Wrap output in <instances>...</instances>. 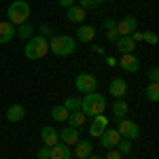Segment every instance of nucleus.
<instances>
[{"mask_svg": "<svg viewBox=\"0 0 159 159\" xmlns=\"http://www.w3.org/2000/svg\"><path fill=\"white\" fill-rule=\"evenodd\" d=\"M106 110V98L98 93V91H91L85 93V98H81V112L85 115L87 119H93Z\"/></svg>", "mask_w": 159, "mask_h": 159, "instance_id": "obj_1", "label": "nucleus"}, {"mask_svg": "<svg viewBox=\"0 0 159 159\" xmlns=\"http://www.w3.org/2000/svg\"><path fill=\"white\" fill-rule=\"evenodd\" d=\"M49 51L57 57H68L76 51V40L74 36L61 34V36H51L49 38Z\"/></svg>", "mask_w": 159, "mask_h": 159, "instance_id": "obj_2", "label": "nucleus"}, {"mask_svg": "<svg viewBox=\"0 0 159 159\" xmlns=\"http://www.w3.org/2000/svg\"><path fill=\"white\" fill-rule=\"evenodd\" d=\"M47 53H49V40H47L45 36L28 38L25 49H24V55L28 57V60H43Z\"/></svg>", "mask_w": 159, "mask_h": 159, "instance_id": "obj_3", "label": "nucleus"}, {"mask_svg": "<svg viewBox=\"0 0 159 159\" xmlns=\"http://www.w3.org/2000/svg\"><path fill=\"white\" fill-rule=\"evenodd\" d=\"M30 4L25 2V0H15L9 4V9H7V17H9V24L11 25H21L25 24L28 19H30Z\"/></svg>", "mask_w": 159, "mask_h": 159, "instance_id": "obj_4", "label": "nucleus"}, {"mask_svg": "<svg viewBox=\"0 0 159 159\" xmlns=\"http://www.w3.org/2000/svg\"><path fill=\"white\" fill-rule=\"evenodd\" d=\"M98 85H100V81L89 72H81V74H76V79H74V87L81 93H91V91L98 89Z\"/></svg>", "mask_w": 159, "mask_h": 159, "instance_id": "obj_5", "label": "nucleus"}, {"mask_svg": "<svg viewBox=\"0 0 159 159\" xmlns=\"http://www.w3.org/2000/svg\"><path fill=\"white\" fill-rule=\"evenodd\" d=\"M117 132L121 134V138L125 140H136L138 136H140V127H138V123L132 121V119H121L119 121V127H117Z\"/></svg>", "mask_w": 159, "mask_h": 159, "instance_id": "obj_6", "label": "nucleus"}, {"mask_svg": "<svg viewBox=\"0 0 159 159\" xmlns=\"http://www.w3.org/2000/svg\"><path fill=\"white\" fill-rule=\"evenodd\" d=\"M119 140H121V134L117 132V127H112V129L106 127V129L102 132V136H100V144H102L104 148H108V151L117 147V144H119Z\"/></svg>", "mask_w": 159, "mask_h": 159, "instance_id": "obj_7", "label": "nucleus"}, {"mask_svg": "<svg viewBox=\"0 0 159 159\" xmlns=\"http://www.w3.org/2000/svg\"><path fill=\"white\" fill-rule=\"evenodd\" d=\"M108 91H110V96H112V98L123 100L125 96H127V83H125V79L115 76V79L110 81V85H108Z\"/></svg>", "mask_w": 159, "mask_h": 159, "instance_id": "obj_8", "label": "nucleus"}, {"mask_svg": "<svg viewBox=\"0 0 159 159\" xmlns=\"http://www.w3.org/2000/svg\"><path fill=\"white\" fill-rule=\"evenodd\" d=\"M72 147H74L72 155L76 159H87L91 153H93V144H91V140H83V138H79Z\"/></svg>", "mask_w": 159, "mask_h": 159, "instance_id": "obj_9", "label": "nucleus"}, {"mask_svg": "<svg viewBox=\"0 0 159 159\" xmlns=\"http://www.w3.org/2000/svg\"><path fill=\"white\" fill-rule=\"evenodd\" d=\"M117 66H121L125 72H138L140 70V60L136 57L134 53H123L121 60L117 61Z\"/></svg>", "mask_w": 159, "mask_h": 159, "instance_id": "obj_10", "label": "nucleus"}, {"mask_svg": "<svg viewBox=\"0 0 159 159\" xmlns=\"http://www.w3.org/2000/svg\"><path fill=\"white\" fill-rule=\"evenodd\" d=\"M134 30H138V21H136V17H123L117 21V32H119V36H129Z\"/></svg>", "mask_w": 159, "mask_h": 159, "instance_id": "obj_11", "label": "nucleus"}, {"mask_svg": "<svg viewBox=\"0 0 159 159\" xmlns=\"http://www.w3.org/2000/svg\"><path fill=\"white\" fill-rule=\"evenodd\" d=\"M106 127H108V117L106 115H98V117H93V121L89 125V136L91 138H100Z\"/></svg>", "mask_w": 159, "mask_h": 159, "instance_id": "obj_12", "label": "nucleus"}, {"mask_svg": "<svg viewBox=\"0 0 159 159\" xmlns=\"http://www.w3.org/2000/svg\"><path fill=\"white\" fill-rule=\"evenodd\" d=\"M40 140H43V144L45 147H53V144H57L60 142V129H55V127H43L40 129Z\"/></svg>", "mask_w": 159, "mask_h": 159, "instance_id": "obj_13", "label": "nucleus"}, {"mask_svg": "<svg viewBox=\"0 0 159 159\" xmlns=\"http://www.w3.org/2000/svg\"><path fill=\"white\" fill-rule=\"evenodd\" d=\"M70 157H72V148L68 147V144L57 142V144H53V147H51L49 159H70Z\"/></svg>", "mask_w": 159, "mask_h": 159, "instance_id": "obj_14", "label": "nucleus"}, {"mask_svg": "<svg viewBox=\"0 0 159 159\" xmlns=\"http://www.w3.org/2000/svg\"><path fill=\"white\" fill-rule=\"evenodd\" d=\"M93 38H96V28L93 25H79L74 40H79V43H91Z\"/></svg>", "mask_w": 159, "mask_h": 159, "instance_id": "obj_15", "label": "nucleus"}, {"mask_svg": "<svg viewBox=\"0 0 159 159\" xmlns=\"http://www.w3.org/2000/svg\"><path fill=\"white\" fill-rule=\"evenodd\" d=\"M24 117H25V108L21 104H13L7 108V121L9 123H19L24 121Z\"/></svg>", "mask_w": 159, "mask_h": 159, "instance_id": "obj_16", "label": "nucleus"}, {"mask_svg": "<svg viewBox=\"0 0 159 159\" xmlns=\"http://www.w3.org/2000/svg\"><path fill=\"white\" fill-rule=\"evenodd\" d=\"M79 140V129L76 127H64L60 132V142H64V144H68V147H72L74 142Z\"/></svg>", "mask_w": 159, "mask_h": 159, "instance_id": "obj_17", "label": "nucleus"}, {"mask_svg": "<svg viewBox=\"0 0 159 159\" xmlns=\"http://www.w3.org/2000/svg\"><path fill=\"white\" fill-rule=\"evenodd\" d=\"M127 112H129V106H127L125 100H115V102H112V119H115V121L125 119Z\"/></svg>", "mask_w": 159, "mask_h": 159, "instance_id": "obj_18", "label": "nucleus"}, {"mask_svg": "<svg viewBox=\"0 0 159 159\" xmlns=\"http://www.w3.org/2000/svg\"><path fill=\"white\" fill-rule=\"evenodd\" d=\"M66 17H68V21H72V24H83V19H85V9H81L79 4H72V7H68L66 9Z\"/></svg>", "mask_w": 159, "mask_h": 159, "instance_id": "obj_19", "label": "nucleus"}, {"mask_svg": "<svg viewBox=\"0 0 159 159\" xmlns=\"http://www.w3.org/2000/svg\"><path fill=\"white\" fill-rule=\"evenodd\" d=\"M15 36V25H11L9 21H0V45L11 43Z\"/></svg>", "mask_w": 159, "mask_h": 159, "instance_id": "obj_20", "label": "nucleus"}, {"mask_svg": "<svg viewBox=\"0 0 159 159\" xmlns=\"http://www.w3.org/2000/svg\"><path fill=\"white\" fill-rule=\"evenodd\" d=\"M115 45H117V49L121 53H134V49H136V43L132 36H119Z\"/></svg>", "mask_w": 159, "mask_h": 159, "instance_id": "obj_21", "label": "nucleus"}, {"mask_svg": "<svg viewBox=\"0 0 159 159\" xmlns=\"http://www.w3.org/2000/svg\"><path fill=\"white\" fill-rule=\"evenodd\" d=\"M85 121H87V117L81 112V110H72L70 115H68V125L70 127H76V129H81L83 125H85Z\"/></svg>", "mask_w": 159, "mask_h": 159, "instance_id": "obj_22", "label": "nucleus"}, {"mask_svg": "<svg viewBox=\"0 0 159 159\" xmlns=\"http://www.w3.org/2000/svg\"><path fill=\"white\" fill-rule=\"evenodd\" d=\"M34 25L30 24V21H25V24H21V25H17L15 28V36H19L21 40H28V38H32V34H34Z\"/></svg>", "mask_w": 159, "mask_h": 159, "instance_id": "obj_23", "label": "nucleus"}, {"mask_svg": "<svg viewBox=\"0 0 159 159\" xmlns=\"http://www.w3.org/2000/svg\"><path fill=\"white\" fill-rule=\"evenodd\" d=\"M68 115H70V110L66 108L64 104H57V106L51 108V119L53 121H68Z\"/></svg>", "mask_w": 159, "mask_h": 159, "instance_id": "obj_24", "label": "nucleus"}, {"mask_svg": "<svg viewBox=\"0 0 159 159\" xmlns=\"http://www.w3.org/2000/svg\"><path fill=\"white\" fill-rule=\"evenodd\" d=\"M144 96H147V100H151V102H159V83H148Z\"/></svg>", "mask_w": 159, "mask_h": 159, "instance_id": "obj_25", "label": "nucleus"}, {"mask_svg": "<svg viewBox=\"0 0 159 159\" xmlns=\"http://www.w3.org/2000/svg\"><path fill=\"white\" fill-rule=\"evenodd\" d=\"M64 106L70 110H81V98H74V96H70V98H66L64 100Z\"/></svg>", "mask_w": 159, "mask_h": 159, "instance_id": "obj_26", "label": "nucleus"}, {"mask_svg": "<svg viewBox=\"0 0 159 159\" xmlns=\"http://www.w3.org/2000/svg\"><path fill=\"white\" fill-rule=\"evenodd\" d=\"M115 148H117L121 155H129V151H132V140H125V138H121V140H119V144H117Z\"/></svg>", "mask_w": 159, "mask_h": 159, "instance_id": "obj_27", "label": "nucleus"}, {"mask_svg": "<svg viewBox=\"0 0 159 159\" xmlns=\"http://www.w3.org/2000/svg\"><path fill=\"white\" fill-rule=\"evenodd\" d=\"M36 30H38V36H45V38H51V36H53V32H51V25H49V24H40Z\"/></svg>", "mask_w": 159, "mask_h": 159, "instance_id": "obj_28", "label": "nucleus"}, {"mask_svg": "<svg viewBox=\"0 0 159 159\" xmlns=\"http://www.w3.org/2000/svg\"><path fill=\"white\" fill-rule=\"evenodd\" d=\"M142 40H144V43H148V45H157V43H159V36H157V32H144Z\"/></svg>", "mask_w": 159, "mask_h": 159, "instance_id": "obj_29", "label": "nucleus"}, {"mask_svg": "<svg viewBox=\"0 0 159 159\" xmlns=\"http://www.w3.org/2000/svg\"><path fill=\"white\" fill-rule=\"evenodd\" d=\"M49 155H51V147H45V144H43V148L36 151V159H49Z\"/></svg>", "mask_w": 159, "mask_h": 159, "instance_id": "obj_30", "label": "nucleus"}, {"mask_svg": "<svg viewBox=\"0 0 159 159\" xmlns=\"http://www.w3.org/2000/svg\"><path fill=\"white\" fill-rule=\"evenodd\" d=\"M148 81H151V83H159V68L157 66H153V68L148 70Z\"/></svg>", "mask_w": 159, "mask_h": 159, "instance_id": "obj_31", "label": "nucleus"}, {"mask_svg": "<svg viewBox=\"0 0 159 159\" xmlns=\"http://www.w3.org/2000/svg\"><path fill=\"white\" fill-rule=\"evenodd\" d=\"M102 159H123V155L117 151V148H110L108 153H106V157H102Z\"/></svg>", "mask_w": 159, "mask_h": 159, "instance_id": "obj_32", "label": "nucleus"}, {"mask_svg": "<svg viewBox=\"0 0 159 159\" xmlns=\"http://www.w3.org/2000/svg\"><path fill=\"white\" fill-rule=\"evenodd\" d=\"M106 38H108L110 43H117V38H119V32H117V28H115V30H106Z\"/></svg>", "mask_w": 159, "mask_h": 159, "instance_id": "obj_33", "label": "nucleus"}, {"mask_svg": "<svg viewBox=\"0 0 159 159\" xmlns=\"http://www.w3.org/2000/svg\"><path fill=\"white\" fill-rule=\"evenodd\" d=\"M104 28H106V30H115V28H117V19H104Z\"/></svg>", "mask_w": 159, "mask_h": 159, "instance_id": "obj_34", "label": "nucleus"}, {"mask_svg": "<svg viewBox=\"0 0 159 159\" xmlns=\"http://www.w3.org/2000/svg\"><path fill=\"white\" fill-rule=\"evenodd\" d=\"M60 2V7H64V9H68V7H72L76 0H57Z\"/></svg>", "mask_w": 159, "mask_h": 159, "instance_id": "obj_35", "label": "nucleus"}, {"mask_svg": "<svg viewBox=\"0 0 159 159\" xmlns=\"http://www.w3.org/2000/svg\"><path fill=\"white\" fill-rule=\"evenodd\" d=\"M106 64H108L110 68H115V66H117V60H115V57H110V55H108V57H106Z\"/></svg>", "mask_w": 159, "mask_h": 159, "instance_id": "obj_36", "label": "nucleus"}, {"mask_svg": "<svg viewBox=\"0 0 159 159\" xmlns=\"http://www.w3.org/2000/svg\"><path fill=\"white\" fill-rule=\"evenodd\" d=\"M93 51H96V53H100V55H104V49H102V47H98V45L93 47Z\"/></svg>", "mask_w": 159, "mask_h": 159, "instance_id": "obj_37", "label": "nucleus"}, {"mask_svg": "<svg viewBox=\"0 0 159 159\" xmlns=\"http://www.w3.org/2000/svg\"><path fill=\"white\" fill-rule=\"evenodd\" d=\"M89 2H91V4H93V7H98V4H102V2H104V0H89Z\"/></svg>", "mask_w": 159, "mask_h": 159, "instance_id": "obj_38", "label": "nucleus"}, {"mask_svg": "<svg viewBox=\"0 0 159 159\" xmlns=\"http://www.w3.org/2000/svg\"><path fill=\"white\" fill-rule=\"evenodd\" d=\"M87 159H102V157H98V155H93V153H91V155H89Z\"/></svg>", "mask_w": 159, "mask_h": 159, "instance_id": "obj_39", "label": "nucleus"}]
</instances>
